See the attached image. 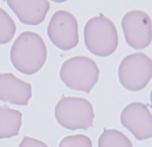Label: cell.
I'll return each mask as SVG.
<instances>
[{
  "label": "cell",
  "instance_id": "obj_1",
  "mask_svg": "<svg viewBox=\"0 0 152 147\" xmlns=\"http://www.w3.org/2000/svg\"><path fill=\"white\" fill-rule=\"evenodd\" d=\"M47 46L42 37L34 32H24L12 44L11 60L19 72L33 75L47 60Z\"/></svg>",
  "mask_w": 152,
  "mask_h": 147
},
{
  "label": "cell",
  "instance_id": "obj_2",
  "mask_svg": "<svg viewBox=\"0 0 152 147\" xmlns=\"http://www.w3.org/2000/svg\"><path fill=\"white\" fill-rule=\"evenodd\" d=\"M85 44L95 55L108 56L118 47V32L114 23L104 16H94L87 22L84 30Z\"/></svg>",
  "mask_w": 152,
  "mask_h": 147
},
{
  "label": "cell",
  "instance_id": "obj_3",
  "mask_svg": "<svg viewBox=\"0 0 152 147\" xmlns=\"http://www.w3.org/2000/svg\"><path fill=\"white\" fill-rule=\"evenodd\" d=\"M100 70L94 60L88 56H74L63 63L60 78L69 88L90 93L99 79Z\"/></svg>",
  "mask_w": 152,
  "mask_h": 147
},
{
  "label": "cell",
  "instance_id": "obj_4",
  "mask_svg": "<svg viewBox=\"0 0 152 147\" xmlns=\"http://www.w3.org/2000/svg\"><path fill=\"white\" fill-rule=\"evenodd\" d=\"M94 116L92 104L83 98L64 97L55 106L56 120L69 130L92 127Z\"/></svg>",
  "mask_w": 152,
  "mask_h": 147
},
{
  "label": "cell",
  "instance_id": "obj_5",
  "mask_svg": "<svg viewBox=\"0 0 152 147\" xmlns=\"http://www.w3.org/2000/svg\"><path fill=\"white\" fill-rule=\"evenodd\" d=\"M119 80L129 91H141L152 77V60L144 53H134L122 60L118 71Z\"/></svg>",
  "mask_w": 152,
  "mask_h": 147
},
{
  "label": "cell",
  "instance_id": "obj_6",
  "mask_svg": "<svg viewBox=\"0 0 152 147\" xmlns=\"http://www.w3.org/2000/svg\"><path fill=\"white\" fill-rule=\"evenodd\" d=\"M48 35L57 48L63 51L73 49L79 43L78 22L68 11H57L48 26Z\"/></svg>",
  "mask_w": 152,
  "mask_h": 147
},
{
  "label": "cell",
  "instance_id": "obj_7",
  "mask_svg": "<svg viewBox=\"0 0 152 147\" xmlns=\"http://www.w3.org/2000/svg\"><path fill=\"white\" fill-rule=\"evenodd\" d=\"M122 28L126 43L136 50L149 46L152 38L151 18L146 13L133 10L123 17Z\"/></svg>",
  "mask_w": 152,
  "mask_h": 147
},
{
  "label": "cell",
  "instance_id": "obj_8",
  "mask_svg": "<svg viewBox=\"0 0 152 147\" xmlns=\"http://www.w3.org/2000/svg\"><path fill=\"white\" fill-rule=\"evenodd\" d=\"M121 122L137 140H148L152 137V117L149 109L142 102L126 105L121 114Z\"/></svg>",
  "mask_w": 152,
  "mask_h": 147
},
{
  "label": "cell",
  "instance_id": "obj_9",
  "mask_svg": "<svg viewBox=\"0 0 152 147\" xmlns=\"http://www.w3.org/2000/svg\"><path fill=\"white\" fill-rule=\"evenodd\" d=\"M31 96V84L11 73L0 74V100L16 105H28Z\"/></svg>",
  "mask_w": 152,
  "mask_h": 147
},
{
  "label": "cell",
  "instance_id": "obj_10",
  "mask_svg": "<svg viewBox=\"0 0 152 147\" xmlns=\"http://www.w3.org/2000/svg\"><path fill=\"white\" fill-rule=\"evenodd\" d=\"M7 3L19 20L27 25L40 24L50 10L48 0H9Z\"/></svg>",
  "mask_w": 152,
  "mask_h": 147
},
{
  "label": "cell",
  "instance_id": "obj_11",
  "mask_svg": "<svg viewBox=\"0 0 152 147\" xmlns=\"http://www.w3.org/2000/svg\"><path fill=\"white\" fill-rule=\"evenodd\" d=\"M22 114L7 105L0 106V139H9L19 134Z\"/></svg>",
  "mask_w": 152,
  "mask_h": 147
},
{
  "label": "cell",
  "instance_id": "obj_12",
  "mask_svg": "<svg viewBox=\"0 0 152 147\" xmlns=\"http://www.w3.org/2000/svg\"><path fill=\"white\" fill-rule=\"evenodd\" d=\"M99 147H133L129 139L124 133L115 130H104L100 136L98 141Z\"/></svg>",
  "mask_w": 152,
  "mask_h": 147
},
{
  "label": "cell",
  "instance_id": "obj_13",
  "mask_svg": "<svg viewBox=\"0 0 152 147\" xmlns=\"http://www.w3.org/2000/svg\"><path fill=\"white\" fill-rule=\"evenodd\" d=\"M16 26L9 13L0 8V44L10 42L15 34Z\"/></svg>",
  "mask_w": 152,
  "mask_h": 147
},
{
  "label": "cell",
  "instance_id": "obj_14",
  "mask_svg": "<svg viewBox=\"0 0 152 147\" xmlns=\"http://www.w3.org/2000/svg\"><path fill=\"white\" fill-rule=\"evenodd\" d=\"M59 147H92V142L88 136L79 134L65 137L61 140Z\"/></svg>",
  "mask_w": 152,
  "mask_h": 147
},
{
  "label": "cell",
  "instance_id": "obj_15",
  "mask_svg": "<svg viewBox=\"0 0 152 147\" xmlns=\"http://www.w3.org/2000/svg\"><path fill=\"white\" fill-rule=\"evenodd\" d=\"M18 147H49L45 142L30 137H24Z\"/></svg>",
  "mask_w": 152,
  "mask_h": 147
}]
</instances>
